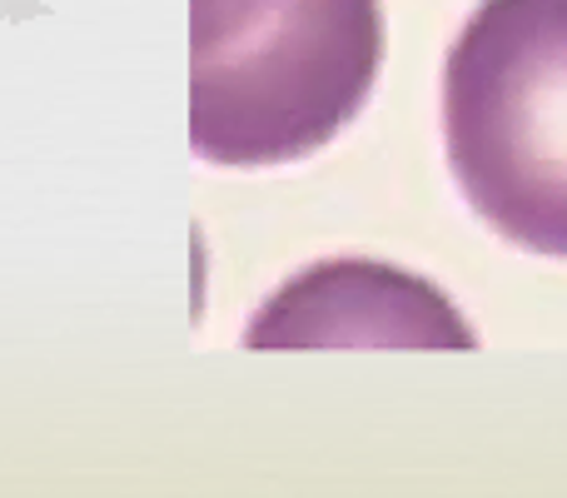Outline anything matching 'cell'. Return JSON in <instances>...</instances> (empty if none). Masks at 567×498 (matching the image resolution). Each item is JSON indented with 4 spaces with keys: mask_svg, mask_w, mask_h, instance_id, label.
Segmentation results:
<instances>
[{
    "mask_svg": "<svg viewBox=\"0 0 567 498\" xmlns=\"http://www.w3.org/2000/svg\"><path fill=\"white\" fill-rule=\"evenodd\" d=\"M249 349H473L443 289L379 260H323L279 284L245 324Z\"/></svg>",
    "mask_w": 567,
    "mask_h": 498,
    "instance_id": "obj_3",
    "label": "cell"
},
{
    "mask_svg": "<svg viewBox=\"0 0 567 498\" xmlns=\"http://www.w3.org/2000/svg\"><path fill=\"white\" fill-rule=\"evenodd\" d=\"M443 145L508 245L567 260V0H483L443 65Z\"/></svg>",
    "mask_w": 567,
    "mask_h": 498,
    "instance_id": "obj_2",
    "label": "cell"
},
{
    "mask_svg": "<svg viewBox=\"0 0 567 498\" xmlns=\"http://www.w3.org/2000/svg\"><path fill=\"white\" fill-rule=\"evenodd\" d=\"M379 65V0H189V145L225 170L309 160Z\"/></svg>",
    "mask_w": 567,
    "mask_h": 498,
    "instance_id": "obj_1",
    "label": "cell"
}]
</instances>
